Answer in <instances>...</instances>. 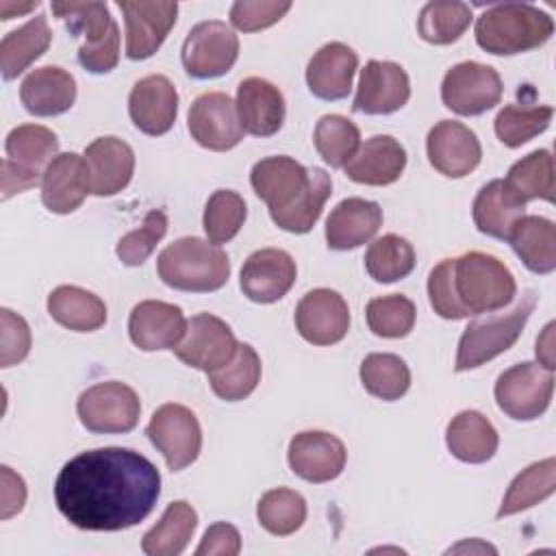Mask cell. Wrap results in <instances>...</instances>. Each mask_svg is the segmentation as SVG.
<instances>
[{
	"mask_svg": "<svg viewBox=\"0 0 556 556\" xmlns=\"http://www.w3.org/2000/svg\"><path fill=\"white\" fill-rule=\"evenodd\" d=\"M80 424L96 434L130 432L141 415V402L135 389L124 382H98L80 393L76 402Z\"/></svg>",
	"mask_w": 556,
	"mask_h": 556,
	"instance_id": "9",
	"label": "cell"
},
{
	"mask_svg": "<svg viewBox=\"0 0 556 556\" xmlns=\"http://www.w3.org/2000/svg\"><path fill=\"white\" fill-rule=\"evenodd\" d=\"M89 193L85 159L76 152L56 154L41 178V202L48 211L67 215L74 213Z\"/></svg>",
	"mask_w": 556,
	"mask_h": 556,
	"instance_id": "27",
	"label": "cell"
},
{
	"mask_svg": "<svg viewBox=\"0 0 556 556\" xmlns=\"http://www.w3.org/2000/svg\"><path fill=\"white\" fill-rule=\"evenodd\" d=\"M454 289L467 315H482L508 306L517 293V282L500 258L467 252L454 258Z\"/></svg>",
	"mask_w": 556,
	"mask_h": 556,
	"instance_id": "6",
	"label": "cell"
},
{
	"mask_svg": "<svg viewBox=\"0 0 556 556\" xmlns=\"http://www.w3.org/2000/svg\"><path fill=\"white\" fill-rule=\"evenodd\" d=\"M7 159L2 161V200L35 187L50 161L56 156L59 139L56 135L39 124L15 126L7 135Z\"/></svg>",
	"mask_w": 556,
	"mask_h": 556,
	"instance_id": "8",
	"label": "cell"
},
{
	"mask_svg": "<svg viewBox=\"0 0 556 556\" xmlns=\"http://www.w3.org/2000/svg\"><path fill=\"white\" fill-rule=\"evenodd\" d=\"M504 182L513 189V193L526 204L530 200H547L554 202V156L549 150H534L521 161H517Z\"/></svg>",
	"mask_w": 556,
	"mask_h": 556,
	"instance_id": "38",
	"label": "cell"
},
{
	"mask_svg": "<svg viewBox=\"0 0 556 556\" xmlns=\"http://www.w3.org/2000/svg\"><path fill=\"white\" fill-rule=\"evenodd\" d=\"M167 232V215L159 208H152L146 213L143 224L137 230L126 232L115 248L117 258L128 267H139L148 261V256L154 252L156 243Z\"/></svg>",
	"mask_w": 556,
	"mask_h": 556,
	"instance_id": "48",
	"label": "cell"
},
{
	"mask_svg": "<svg viewBox=\"0 0 556 556\" xmlns=\"http://www.w3.org/2000/svg\"><path fill=\"white\" fill-rule=\"evenodd\" d=\"M132 124L152 137L165 135L178 115V91L163 74H150L137 80L128 96Z\"/></svg>",
	"mask_w": 556,
	"mask_h": 556,
	"instance_id": "22",
	"label": "cell"
},
{
	"mask_svg": "<svg viewBox=\"0 0 556 556\" xmlns=\"http://www.w3.org/2000/svg\"><path fill=\"white\" fill-rule=\"evenodd\" d=\"M356 67V52L341 41H330L321 46L308 61L306 85L311 93L321 100H341L352 89Z\"/></svg>",
	"mask_w": 556,
	"mask_h": 556,
	"instance_id": "28",
	"label": "cell"
},
{
	"mask_svg": "<svg viewBox=\"0 0 556 556\" xmlns=\"http://www.w3.org/2000/svg\"><path fill=\"white\" fill-rule=\"evenodd\" d=\"M554 393V374L539 363H517L500 374L495 402L510 419L532 421L541 417Z\"/></svg>",
	"mask_w": 556,
	"mask_h": 556,
	"instance_id": "10",
	"label": "cell"
},
{
	"mask_svg": "<svg viewBox=\"0 0 556 556\" xmlns=\"http://www.w3.org/2000/svg\"><path fill=\"white\" fill-rule=\"evenodd\" d=\"M365 315H367V326L376 337L400 339L413 330L417 311L410 298L402 293H391V295L369 300Z\"/></svg>",
	"mask_w": 556,
	"mask_h": 556,
	"instance_id": "47",
	"label": "cell"
},
{
	"mask_svg": "<svg viewBox=\"0 0 556 556\" xmlns=\"http://www.w3.org/2000/svg\"><path fill=\"white\" fill-rule=\"evenodd\" d=\"M536 356H539V365L554 371V321H549L543 328L541 337L536 339Z\"/></svg>",
	"mask_w": 556,
	"mask_h": 556,
	"instance_id": "54",
	"label": "cell"
},
{
	"mask_svg": "<svg viewBox=\"0 0 556 556\" xmlns=\"http://www.w3.org/2000/svg\"><path fill=\"white\" fill-rule=\"evenodd\" d=\"M313 141L330 167H345L361 146V130L343 115H324L315 126Z\"/></svg>",
	"mask_w": 556,
	"mask_h": 556,
	"instance_id": "44",
	"label": "cell"
},
{
	"mask_svg": "<svg viewBox=\"0 0 556 556\" xmlns=\"http://www.w3.org/2000/svg\"><path fill=\"white\" fill-rule=\"evenodd\" d=\"M52 30L46 15L30 17L24 26L7 33L0 41V70L4 80L17 78L50 46Z\"/></svg>",
	"mask_w": 556,
	"mask_h": 556,
	"instance_id": "34",
	"label": "cell"
},
{
	"mask_svg": "<svg viewBox=\"0 0 556 556\" xmlns=\"http://www.w3.org/2000/svg\"><path fill=\"white\" fill-rule=\"evenodd\" d=\"M83 159L89 178V193L100 198L119 193L135 172L132 148L113 135L93 139L85 148Z\"/></svg>",
	"mask_w": 556,
	"mask_h": 556,
	"instance_id": "23",
	"label": "cell"
},
{
	"mask_svg": "<svg viewBox=\"0 0 556 556\" xmlns=\"http://www.w3.org/2000/svg\"><path fill=\"white\" fill-rule=\"evenodd\" d=\"M554 109L545 104L523 106V104H508L495 117V135L508 148H519L547 130L552 122Z\"/></svg>",
	"mask_w": 556,
	"mask_h": 556,
	"instance_id": "45",
	"label": "cell"
},
{
	"mask_svg": "<svg viewBox=\"0 0 556 556\" xmlns=\"http://www.w3.org/2000/svg\"><path fill=\"white\" fill-rule=\"evenodd\" d=\"M161 495L159 469L128 447H96L70 458L56 476L54 502L76 528L117 532L143 521Z\"/></svg>",
	"mask_w": 556,
	"mask_h": 556,
	"instance_id": "1",
	"label": "cell"
},
{
	"mask_svg": "<svg viewBox=\"0 0 556 556\" xmlns=\"http://www.w3.org/2000/svg\"><path fill=\"white\" fill-rule=\"evenodd\" d=\"M460 549H469V552H473V549H480V552H493L495 554V547H491V545H486V543H480V541H473V543H458L456 547H452L450 552H460Z\"/></svg>",
	"mask_w": 556,
	"mask_h": 556,
	"instance_id": "56",
	"label": "cell"
},
{
	"mask_svg": "<svg viewBox=\"0 0 556 556\" xmlns=\"http://www.w3.org/2000/svg\"><path fill=\"white\" fill-rule=\"evenodd\" d=\"M248 215L245 202L237 191L217 189L211 193L204 206L202 226L211 243H228L243 226Z\"/></svg>",
	"mask_w": 556,
	"mask_h": 556,
	"instance_id": "46",
	"label": "cell"
},
{
	"mask_svg": "<svg viewBox=\"0 0 556 556\" xmlns=\"http://www.w3.org/2000/svg\"><path fill=\"white\" fill-rule=\"evenodd\" d=\"M295 261L289 252L278 248H263L252 252L239 276L243 295L256 304H271L287 295L295 282Z\"/></svg>",
	"mask_w": 556,
	"mask_h": 556,
	"instance_id": "20",
	"label": "cell"
},
{
	"mask_svg": "<svg viewBox=\"0 0 556 556\" xmlns=\"http://www.w3.org/2000/svg\"><path fill=\"white\" fill-rule=\"evenodd\" d=\"M526 204L513 193V189L495 178L486 182L473 200V224L482 235L495 239H508L517 222L523 217Z\"/></svg>",
	"mask_w": 556,
	"mask_h": 556,
	"instance_id": "31",
	"label": "cell"
},
{
	"mask_svg": "<svg viewBox=\"0 0 556 556\" xmlns=\"http://www.w3.org/2000/svg\"><path fill=\"white\" fill-rule=\"evenodd\" d=\"M20 100L30 115L52 117L72 109L76 100V80L56 65L33 70L20 85Z\"/></svg>",
	"mask_w": 556,
	"mask_h": 556,
	"instance_id": "30",
	"label": "cell"
},
{
	"mask_svg": "<svg viewBox=\"0 0 556 556\" xmlns=\"http://www.w3.org/2000/svg\"><path fill=\"white\" fill-rule=\"evenodd\" d=\"M502 78L491 65L463 61L450 67L441 83V100L456 115H480L502 100Z\"/></svg>",
	"mask_w": 556,
	"mask_h": 556,
	"instance_id": "13",
	"label": "cell"
},
{
	"mask_svg": "<svg viewBox=\"0 0 556 556\" xmlns=\"http://www.w3.org/2000/svg\"><path fill=\"white\" fill-rule=\"evenodd\" d=\"M250 182L274 224L293 235H304L317 224L332 193V180L324 169H306L291 156L261 159L250 172Z\"/></svg>",
	"mask_w": 556,
	"mask_h": 556,
	"instance_id": "2",
	"label": "cell"
},
{
	"mask_svg": "<svg viewBox=\"0 0 556 556\" xmlns=\"http://www.w3.org/2000/svg\"><path fill=\"white\" fill-rule=\"evenodd\" d=\"M258 523L274 536H289L306 521V502L298 491L271 489L256 506Z\"/></svg>",
	"mask_w": 556,
	"mask_h": 556,
	"instance_id": "43",
	"label": "cell"
},
{
	"mask_svg": "<svg viewBox=\"0 0 556 556\" xmlns=\"http://www.w3.org/2000/svg\"><path fill=\"white\" fill-rule=\"evenodd\" d=\"M358 374L365 391L384 402L400 400L410 387L408 365L397 354H389V352L367 354L365 361L361 363Z\"/></svg>",
	"mask_w": 556,
	"mask_h": 556,
	"instance_id": "40",
	"label": "cell"
},
{
	"mask_svg": "<svg viewBox=\"0 0 556 556\" xmlns=\"http://www.w3.org/2000/svg\"><path fill=\"white\" fill-rule=\"evenodd\" d=\"M534 304H536V293L528 289L513 311L489 315L486 319L469 321V326L465 328L458 341L454 369L456 371L476 369L489 363L491 358L500 356L508 348H513L515 341L521 337V330L530 313L534 311Z\"/></svg>",
	"mask_w": 556,
	"mask_h": 556,
	"instance_id": "7",
	"label": "cell"
},
{
	"mask_svg": "<svg viewBox=\"0 0 556 556\" xmlns=\"http://www.w3.org/2000/svg\"><path fill=\"white\" fill-rule=\"evenodd\" d=\"M445 443L452 456L463 463L480 465L493 458L500 445L497 430L478 410H460L445 430Z\"/></svg>",
	"mask_w": 556,
	"mask_h": 556,
	"instance_id": "32",
	"label": "cell"
},
{
	"mask_svg": "<svg viewBox=\"0 0 556 556\" xmlns=\"http://www.w3.org/2000/svg\"><path fill=\"white\" fill-rule=\"evenodd\" d=\"M0 480H2V491H0V519H11L24 508L26 502V484L22 476H17L11 467L2 465L0 467Z\"/></svg>",
	"mask_w": 556,
	"mask_h": 556,
	"instance_id": "53",
	"label": "cell"
},
{
	"mask_svg": "<svg viewBox=\"0 0 556 556\" xmlns=\"http://www.w3.org/2000/svg\"><path fill=\"white\" fill-rule=\"evenodd\" d=\"M261 380V358L252 345L239 343L235 356L224 367L208 374L211 389L226 402H239L248 397Z\"/></svg>",
	"mask_w": 556,
	"mask_h": 556,
	"instance_id": "39",
	"label": "cell"
},
{
	"mask_svg": "<svg viewBox=\"0 0 556 556\" xmlns=\"http://www.w3.org/2000/svg\"><path fill=\"white\" fill-rule=\"evenodd\" d=\"M382 224L378 202L363 198L341 200L326 219V243L330 250H354L374 239Z\"/></svg>",
	"mask_w": 556,
	"mask_h": 556,
	"instance_id": "29",
	"label": "cell"
},
{
	"mask_svg": "<svg viewBox=\"0 0 556 556\" xmlns=\"http://www.w3.org/2000/svg\"><path fill=\"white\" fill-rule=\"evenodd\" d=\"M39 4H41L39 0H35V2H28V4H13V2H9V0H2V2H0V17L7 22V20H11L15 13L20 15V13L33 11V9H37Z\"/></svg>",
	"mask_w": 556,
	"mask_h": 556,
	"instance_id": "55",
	"label": "cell"
},
{
	"mask_svg": "<svg viewBox=\"0 0 556 556\" xmlns=\"http://www.w3.org/2000/svg\"><path fill=\"white\" fill-rule=\"evenodd\" d=\"M241 552L239 530L226 521H217L206 528L195 556H237Z\"/></svg>",
	"mask_w": 556,
	"mask_h": 556,
	"instance_id": "52",
	"label": "cell"
},
{
	"mask_svg": "<svg viewBox=\"0 0 556 556\" xmlns=\"http://www.w3.org/2000/svg\"><path fill=\"white\" fill-rule=\"evenodd\" d=\"M146 434L172 471L189 467L200 456L202 428L193 410L182 404L169 402L159 406L150 417Z\"/></svg>",
	"mask_w": 556,
	"mask_h": 556,
	"instance_id": "11",
	"label": "cell"
},
{
	"mask_svg": "<svg viewBox=\"0 0 556 556\" xmlns=\"http://www.w3.org/2000/svg\"><path fill=\"white\" fill-rule=\"evenodd\" d=\"M50 317L74 332H93L106 321V304L91 291L61 285L48 295Z\"/></svg>",
	"mask_w": 556,
	"mask_h": 556,
	"instance_id": "33",
	"label": "cell"
},
{
	"mask_svg": "<svg viewBox=\"0 0 556 556\" xmlns=\"http://www.w3.org/2000/svg\"><path fill=\"white\" fill-rule=\"evenodd\" d=\"M406 167V150L404 146L389 137L376 135L369 137L354 156L345 163V176L358 185L384 187L395 182Z\"/></svg>",
	"mask_w": 556,
	"mask_h": 556,
	"instance_id": "26",
	"label": "cell"
},
{
	"mask_svg": "<svg viewBox=\"0 0 556 556\" xmlns=\"http://www.w3.org/2000/svg\"><path fill=\"white\" fill-rule=\"evenodd\" d=\"M237 345L235 332L224 319L211 313H200L187 319V330L174 348V354L185 365L211 374L230 363Z\"/></svg>",
	"mask_w": 556,
	"mask_h": 556,
	"instance_id": "14",
	"label": "cell"
},
{
	"mask_svg": "<svg viewBox=\"0 0 556 556\" xmlns=\"http://www.w3.org/2000/svg\"><path fill=\"white\" fill-rule=\"evenodd\" d=\"M180 56L191 78H217L232 70L239 56V37L226 22H200L185 37Z\"/></svg>",
	"mask_w": 556,
	"mask_h": 556,
	"instance_id": "12",
	"label": "cell"
},
{
	"mask_svg": "<svg viewBox=\"0 0 556 556\" xmlns=\"http://www.w3.org/2000/svg\"><path fill=\"white\" fill-rule=\"evenodd\" d=\"M187 128L198 146L213 152H226L243 139L237 104L222 91H208L193 100L187 115Z\"/></svg>",
	"mask_w": 556,
	"mask_h": 556,
	"instance_id": "15",
	"label": "cell"
},
{
	"mask_svg": "<svg viewBox=\"0 0 556 556\" xmlns=\"http://www.w3.org/2000/svg\"><path fill=\"white\" fill-rule=\"evenodd\" d=\"M476 43L497 56L521 54L543 46L554 33V20L534 4H493L476 20Z\"/></svg>",
	"mask_w": 556,
	"mask_h": 556,
	"instance_id": "3",
	"label": "cell"
},
{
	"mask_svg": "<svg viewBox=\"0 0 556 556\" xmlns=\"http://www.w3.org/2000/svg\"><path fill=\"white\" fill-rule=\"evenodd\" d=\"M515 254L534 274L556 269V226L539 215H523L508 237Z\"/></svg>",
	"mask_w": 556,
	"mask_h": 556,
	"instance_id": "35",
	"label": "cell"
},
{
	"mask_svg": "<svg viewBox=\"0 0 556 556\" xmlns=\"http://www.w3.org/2000/svg\"><path fill=\"white\" fill-rule=\"evenodd\" d=\"M295 328L313 345H334L350 330L348 302L332 289H313L295 306Z\"/></svg>",
	"mask_w": 556,
	"mask_h": 556,
	"instance_id": "17",
	"label": "cell"
},
{
	"mask_svg": "<svg viewBox=\"0 0 556 556\" xmlns=\"http://www.w3.org/2000/svg\"><path fill=\"white\" fill-rule=\"evenodd\" d=\"M161 280L178 291L208 293L230 278L228 254L200 237H182L169 243L156 261Z\"/></svg>",
	"mask_w": 556,
	"mask_h": 556,
	"instance_id": "4",
	"label": "cell"
},
{
	"mask_svg": "<svg viewBox=\"0 0 556 556\" xmlns=\"http://www.w3.org/2000/svg\"><path fill=\"white\" fill-rule=\"evenodd\" d=\"M287 458L298 478L321 484L334 480L343 471L348 452L339 437L324 430H304L291 439Z\"/></svg>",
	"mask_w": 556,
	"mask_h": 556,
	"instance_id": "18",
	"label": "cell"
},
{
	"mask_svg": "<svg viewBox=\"0 0 556 556\" xmlns=\"http://www.w3.org/2000/svg\"><path fill=\"white\" fill-rule=\"evenodd\" d=\"M2 334H0V367L22 363L30 352V328L24 317L11 308H0Z\"/></svg>",
	"mask_w": 556,
	"mask_h": 556,
	"instance_id": "51",
	"label": "cell"
},
{
	"mask_svg": "<svg viewBox=\"0 0 556 556\" xmlns=\"http://www.w3.org/2000/svg\"><path fill=\"white\" fill-rule=\"evenodd\" d=\"M556 489V460L549 456L545 460L526 467L508 486L497 519L528 510L530 506L547 500Z\"/></svg>",
	"mask_w": 556,
	"mask_h": 556,
	"instance_id": "37",
	"label": "cell"
},
{
	"mask_svg": "<svg viewBox=\"0 0 556 556\" xmlns=\"http://www.w3.org/2000/svg\"><path fill=\"white\" fill-rule=\"evenodd\" d=\"M198 528V513L185 500H176L167 504L165 513L152 526L143 539L141 549L148 556H178L189 545L193 532Z\"/></svg>",
	"mask_w": 556,
	"mask_h": 556,
	"instance_id": "36",
	"label": "cell"
},
{
	"mask_svg": "<svg viewBox=\"0 0 556 556\" xmlns=\"http://www.w3.org/2000/svg\"><path fill=\"white\" fill-rule=\"evenodd\" d=\"M410 98V80L402 65L391 61H369L361 70L358 91L352 109L365 115H389Z\"/></svg>",
	"mask_w": 556,
	"mask_h": 556,
	"instance_id": "21",
	"label": "cell"
},
{
	"mask_svg": "<svg viewBox=\"0 0 556 556\" xmlns=\"http://www.w3.org/2000/svg\"><path fill=\"white\" fill-rule=\"evenodd\" d=\"M52 13L83 37L78 63L91 74H106L119 61V28L104 2H52Z\"/></svg>",
	"mask_w": 556,
	"mask_h": 556,
	"instance_id": "5",
	"label": "cell"
},
{
	"mask_svg": "<svg viewBox=\"0 0 556 556\" xmlns=\"http://www.w3.org/2000/svg\"><path fill=\"white\" fill-rule=\"evenodd\" d=\"M235 104L243 132L254 137H271L282 128L285 98L269 80L258 76L241 80Z\"/></svg>",
	"mask_w": 556,
	"mask_h": 556,
	"instance_id": "25",
	"label": "cell"
},
{
	"mask_svg": "<svg viewBox=\"0 0 556 556\" xmlns=\"http://www.w3.org/2000/svg\"><path fill=\"white\" fill-rule=\"evenodd\" d=\"M426 152L430 165L447 178H463L471 174L482 159L476 132L454 119H441L430 128Z\"/></svg>",
	"mask_w": 556,
	"mask_h": 556,
	"instance_id": "19",
	"label": "cell"
},
{
	"mask_svg": "<svg viewBox=\"0 0 556 556\" xmlns=\"http://www.w3.org/2000/svg\"><path fill=\"white\" fill-rule=\"evenodd\" d=\"M365 269L376 282H395L415 269V250L400 235H382L365 252Z\"/></svg>",
	"mask_w": 556,
	"mask_h": 556,
	"instance_id": "41",
	"label": "cell"
},
{
	"mask_svg": "<svg viewBox=\"0 0 556 556\" xmlns=\"http://www.w3.org/2000/svg\"><path fill=\"white\" fill-rule=\"evenodd\" d=\"M119 11L126 22V56L132 61L150 59L165 41L176 24V2L119 0Z\"/></svg>",
	"mask_w": 556,
	"mask_h": 556,
	"instance_id": "16",
	"label": "cell"
},
{
	"mask_svg": "<svg viewBox=\"0 0 556 556\" xmlns=\"http://www.w3.org/2000/svg\"><path fill=\"white\" fill-rule=\"evenodd\" d=\"M471 20V9L465 2H428L419 13L417 30L424 41L447 46L463 37Z\"/></svg>",
	"mask_w": 556,
	"mask_h": 556,
	"instance_id": "42",
	"label": "cell"
},
{
	"mask_svg": "<svg viewBox=\"0 0 556 556\" xmlns=\"http://www.w3.org/2000/svg\"><path fill=\"white\" fill-rule=\"evenodd\" d=\"M187 330V319L180 306L161 302V300H143L139 302L128 317V334L130 341L143 350H174Z\"/></svg>",
	"mask_w": 556,
	"mask_h": 556,
	"instance_id": "24",
	"label": "cell"
},
{
	"mask_svg": "<svg viewBox=\"0 0 556 556\" xmlns=\"http://www.w3.org/2000/svg\"><path fill=\"white\" fill-rule=\"evenodd\" d=\"M289 9V0H237L230 7V22L241 33H256L280 22Z\"/></svg>",
	"mask_w": 556,
	"mask_h": 556,
	"instance_id": "49",
	"label": "cell"
},
{
	"mask_svg": "<svg viewBox=\"0 0 556 556\" xmlns=\"http://www.w3.org/2000/svg\"><path fill=\"white\" fill-rule=\"evenodd\" d=\"M428 298L430 306L443 319H465L469 317L458 302L454 289V258H443L437 263L428 276Z\"/></svg>",
	"mask_w": 556,
	"mask_h": 556,
	"instance_id": "50",
	"label": "cell"
}]
</instances>
